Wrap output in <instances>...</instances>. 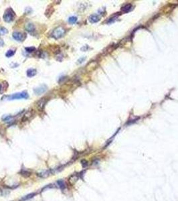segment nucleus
Listing matches in <instances>:
<instances>
[{"mask_svg": "<svg viewBox=\"0 0 178 201\" xmlns=\"http://www.w3.org/2000/svg\"><path fill=\"white\" fill-rule=\"evenodd\" d=\"M84 60H85V58H84V57H83V58H80V59H78V63H83Z\"/></svg>", "mask_w": 178, "mask_h": 201, "instance_id": "24", "label": "nucleus"}, {"mask_svg": "<svg viewBox=\"0 0 178 201\" xmlns=\"http://www.w3.org/2000/svg\"><path fill=\"white\" fill-rule=\"evenodd\" d=\"M54 12V9H53V7H52L51 5H50L49 6L47 7V10H46V12H45V15L46 17L50 18V15H52Z\"/></svg>", "mask_w": 178, "mask_h": 201, "instance_id": "12", "label": "nucleus"}, {"mask_svg": "<svg viewBox=\"0 0 178 201\" xmlns=\"http://www.w3.org/2000/svg\"><path fill=\"white\" fill-rule=\"evenodd\" d=\"M77 18L75 16H72L70 17L69 18H68V22L71 24H73V23H75L76 22H77Z\"/></svg>", "mask_w": 178, "mask_h": 201, "instance_id": "18", "label": "nucleus"}, {"mask_svg": "<svg viewBox=\"0 0 178 201\" xmlns=\"http://www.w3.org/2000/svg\"><path fill=\"white\" fill-rule=\"evenodd\" d=\"M65 34H66V30L63 27L58 26L53 30L52 36L54 38L59 39L64 36Z\"/></svg>", "mask_w": 178, "mask_h": 201, "instance_id": "2", "label": "nucleus"}, {"mask_svg": "<svg viewBox=\"0 0 178 201\" xmlns=\"http://www.w3.org/2000/svg\"><path fill=\"white\" fill-rule=\"evenodd\" d=\"M131 9H132V5H131V4L129 3V4H127V5L121 8V10L123 12H129Z\"/></svg>", "mask_w": 178, "mask_h": 201, "instance_id": "13", "label": "nucleus"}, {"mask_svg": "<svg viewBox=\"0 0 178 201\" xmlns=\"http://www.w3.org/2000/svg\"><path fill=\"white\" fill-rule=\"evenodd\" d=\"M81 163H82V165H83V167H86L88 165V162L86 161V160H82L81 161Z\"/></svg>", "mask_w": 178, "mask_h": 201, "instance_id": "23", "label": "nucleus"}, {"mask_svg": "<svg viewBox=\"0 0 178 201\" xmlns=\"http://www.w3.org/2000/svg\"><path fill=\"white\" fill-rule=\"evenodd\" d=\"M48 101V99L46 98V97H43V98L40 99L38 102H37L36 106L37 108L39 111H42L44 108L45 105H46V103Z\"/></svg>", "mask_w": 178, "mask_h": 201, "instance_id": "6", "label": "nucleus"}, {"mask_svg": "<svg viewBox=\"0 0 178 201\" xmlns=\"http://www.w3.org/2000/svg\"><path fill=\"white\" fill-rule=\"evenodd\" d=\"M77 180H78V177L76 175H72V176L70 177L68 180H69V182L71 183V184H74Z\"/></svg>", "mask_w": 178, "mask_h": 201, "instance_id": "17", "label": "nucleus"}, {"mask_svg": "<svg viewBox=\"0 0 178 201\" xmlns=\"http://www.w3.org/2000/svg\"><path fill=\"white\" fill-rule=\"evenodd\" d=\"M52 173V171L49 170H45V171L42 172L38 173V176L40 178H46V177H48L50 174Z\"/></svg>", "mask_w": 178, "mask_h": 201, "instance_id": "10", "label": "nucleus"}, {"mask_svg": "<svg viewBox=\"0 0 178 201\" xmlns=\"http://www.w3.org/2000/svg\"><path fill=\"white\" fill-rule=\"evenodd\" d=\"M26 74L28 77H33L37 74V70L34 68H30L27 70Z\"/></svg>", "mask_w": 178, "mask_h": 201, "instance_id": "11", "label": "nucleus"}, {"mask_svg": "<svg viewBox=\"0 0 178 201\" xmlns=\"http://www.w3.org/2000/svg\"><path fill=\"white\" fill-rule=\"evenodd\" d=\"M57 184H58V186H59L60 188H61V189H64L66 188V184H65L64 182L62 180H60L57 182Z\"/></svg>", "mask_w": 178, "mask_h": 201, "instance_id": "15", "label": "nucleus"}, {"mask_svg": "<svg viewBox=\"0 0 178 201\" xmlns=\"http://www.w3.org/2000/svg\"><path fill=\"white\" fill-rule=\"evenodd\" d=\"M8 33V30L4 27H0V36L6 35Z\"/></svg>", "mask_w": 178, "mask_h": 201, "instance_id": "16", "label": "nucleus"}, {"mask_svg": "<svg viewBox=\"0 0 178 201\" xmlns=\"http://www.w3.org/2000/svg\"><path fill=\"white\" fill-rule=\"evenodd\" d=\"M3 45H4V42L2 38H0V47L3 46Z\"/></svg>", "mask_w": 178, "mask_h": 201, "instance_id": "25", "label": "nucleus"}, {"mask_svg": "<svg viewBox=\"0 0 178 201\" xmlns=\"http://www.w3.org/2000/svg\"><path fill=\"white\" fill-rule=\"evenodd\" d=\"M12 118V116H5V117H3V120H4V121H10L11 119Z\"/></svg>", "mask_w": 178, "mask_h": 201, "instance_id": "22", "label": "nucleus"}, {"mask_svg": "<svg viewBox=\"0 0 178 201\" xmlns=\"http://www.w3.org/2000/svg\"><path fill=\"white\" fill-rule=\"evenodd\" d=\"M25 50H26L28 52H32L36 50V48L35 47H27V48H25Z\"/></svg>", "mask_w": 178, "mask_h": 201, "instance_id": "21", "label": "nucleus"}, {"mask_svg": "<svg viewBox=\"0 0 178 201\" xmlns=\"http://www.w3.org/2000/svg\"><path fill=\"white\" fill-rule=\"evenodd\" d=\"M99 20H100L99 17L97 15H96V14H92L88 18V21L91 23H96V22H99Z\"/></svg>", "mask_w": 178, "mask_h": 201, "instance_id": "9", "label": "nucleus"}, {"mask_svg": "<svg viewBox=\"0 0 178 201\" xmlns=\"http://www.w3.org/2000/svg\"><path fill=\"white\" fill-rule=\"evenodd\" d=\"M28 94L27 92L23 91L22 93H17L12 94L11 95H6V96L3 97L2 99L3 100H7V101H12V100H15V99H28Z\"/></svg>", "mask_w": 178, "mask_h": 201, "instance_id": "1", "label": "nucleus"}, {"mask_svg": "<svg viewBox=\"0 0 178 201\" xmlns=\"http://www.w3.org/2000/svg\"><path fill=\"white\" fill-rule=\"evenodd\" d=\"M47 89H48V87H47L46 85H42L38 86V87H36V88H35L34 89V93L36 94V95H42V94L44 93L45 92L47 91Z\"/></svg>", "mask_w": 178, "mask_h": 201, "instance_id": "5", "label": "nucleus"}, {"mask_svg": "<svg viewBox=\"0 0 178 201\" xmlns=\"http://www.w3.org/2000/svg\"><path fill=\"white\" fill-rule=\"evenodd\" d=\"M34 114V111L33 110H29L28 111H26V113H25L23 116V118H22V121H26L27 120L30 119L31 117L33 116Z\"/></svg>", "mask_w": 178, "mask_h": 201, "instance_id": "8", "label": "nucleus"}, {"mask_svg": "<svg viewBox=\"0 0 178 201\" xmlns=\"http://www.w3.org/2000/svg\"><path fill=\"white\" fill-rule=\"evenodd\" d=\"M25 29L27 32H30V33H32L35 31V26L34 23H31V22H28L26 23L25 25Z\"/></svg>", "mask_w": 178, "mask_h": 201, "instance_id": "7", "label": "nucleus"}, {"mask_svg": "<svg viewBox=\"0 0 178 201\" xmlns=\"http://www.w3.org/2000/svg\"><path fill=\"white\" fill-rule=\"evenodd\" d=\"M15 52L13 50H9L7 52L6 54H5V56H6L7 58H10V57H13V55L15 54Z\"/></svg>", "mask_w": 178, "mask_h": 201, "instance_id": "19", "label": "nucleus"}, {"mask_svg": "<svg viewBox=\"0 0 178 201\" xmlns=\"http://www.w3.org/2000/svg\"><path fill=\"white\" fill-rule=\"evenodd\" d=\"M12 36H13L14 40L19 42L23 41L26 38V35L24 33L20 32H14L12 34Z\"/></svg>", "mask_w": 178, "mask_h": 201, "instance_id": "4", "label": "nucleus"}, {"mask_svg": "<svg viewBox=\"0 0 178 201\" xmlns=\"http://www.w3.org/2000/svg\"><path fill=\"white\" fill-rule=\"evenodd\" d=\"M14 16H15L14 12L11 8H9L5 10V13L3 15V20L5 22L9 23V22H11L12 21H13Z\"/></svg>", "mask_w": 178, "mask_h": 201, "instance_id": "3", "label": "nucleus"}, {"mask_svg": "<svg viewBox=\"0 0 178 201\" xmlns=\"http://www.w3.org/2000/svg\"><path fill=\"white\" fill-rule=\"evenodd\" d=\"M1 89H2V86L0 85V92H1Z\"/></svg>", "mask_w": 178, "mask_h": 201, "instance_id": "26", "label": "nucleus"}, {"mask_svg": "<svg viewBox=\"0 0 178 201\" xmlns=\"http://www.w3.org/2000/svg\"><path fill=\"white\" fill-rule=\"evenodd\" d=\"M35 195H36V194H35V193H31V194H29V195H26V196H23V198H22V199L20 200V201H26V200H27L30 199V198H33V197L35 196Z\"/></svg>", "mask_w": 178, "mask_h": 201, "instance_id": "14", "label": "nucleus"}, {"mask_svg": "<svg viewBox=\"0 0 178 201\" xmlns=\"http://www.w3.org/2000/svg\"><path fill=\"white\" fill-rule=\"evenodd\" d=\"M20 173L22 176H25V177H28V176H30V172L26 170H22V171L20 172Z\"/></svg>", "mask_w": 178, "mask_h": 201, "instance_id": "20", "label": "nucleus"}]
</instances>
